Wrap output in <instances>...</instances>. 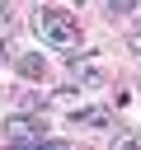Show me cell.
Masks as SVG:
<instances>
[{"mask_svg": "<svg viewBox=\"0 0 141 150\" xmlns=\"http://www.w3.org/2000/svg\"><path fill=\"white\" fill-rule=\"evenodd\" d=\"M103 9H108V14H113V19H118V14H132V9H136V0H108V5H103Z\"/></svg>", "mask_w": 141, "mask_h": 150, "instance_id": "obj_7", "label": "cell"}, {"mask_svg": "<svg viewBox=\"0 0 141 150\" xmlns=\"http://www.w3.org/2000/svg\"><path fill=\"white\" fill-rule=\"evenodd\" d=\"M0 56H14V47H9V38H0Z\"/></svg>", "mask_w": 141, "mask_h": 150, "instance_id": "obj_9", "label": "cell"}, {"mask_svg": "<svg viewBox=\"0 0 141 150\" xmlns=\"http://www.w3.org/2000/svg\"><path fill=\"white\" fill-rule=\"evenodd\" d=\"M47 108H70V112H75V108H80V94H75V89H56V94L47 98Z\"/></svg>", "mask_w": 141, "mask_h": 150, "instance_id": "obj_6", "label": "cell"}, {"mask_svg": "<svg viewBox=\"0 0 141 150\" xmlns=\"http://www.w3.org/2000/svg\"><path fill=\"white\" fill-rule=\"evenodd\" d=\"M66 80H70L75 89H80V84H89V89H94V84H103V70H99V66H94L89 56H85V61L75 56V61L66 66Z\"/></svg>", "mask_w": 141, "mask_h": 150, "instance_id": "obj_3", "label": "cell"}, {"mask_svg": "<svg viewBox=\"0 0 141 150\" xmlns=\"http://www.w3.org/2000/svg\"><path fill=\"white\" fill-rule=\"evenodd\" d=\"M33 33H38L52 52H66V56H70V52L80 47V38H85L80 23H75L66 9H52V5H38V9H33Z\"/></svg>", "mask_w": 141, "mask_h": 150, "instance_id": "obj_1", "label": "cell"}, {"mask_svg": "<svg viewBox=\"0 0 141 150\" xmlns=\"http://www.w3.org/2000/svg\"><path fill=\"white\" fill-rule=\"evenodd\" d=\"M5 141L9 145H42L47 141V112H14V117H5Z\"/></svg>", "mask_w": 141, "mask_h": 150, "instance_id": "obj_2", "label": "cell"}, {"mask_svg": "<svg viewBox=\"0 0 141 150\" xmlns=\"http://www.w3.org/2000/svg\"><path fill=\"white\" fill-rule=\"evenodd\" d=\"M70 122H80V127H113V112H108L103 103H80V108L70 112Z\"/></svg>", "mask_w": 141, "mask_h": 150, "instance_id": "obj_4", "label": "cell"}, {"mask_svg": "<svg viewBox=\"0 0 141 150\" xmlns=\"http://www.w3.org/2000/svg\"><path fill=\"white\" fill-rule=\"evenodd\" d=\"M14 70H19L24 80H42V75H47V61H42L38 52H24V56H14Z\"/></svg>", "mask_w": 141, "mask_h": 150, "instance_id": "obj_5", "label": "cell"}, {"mask_svg": "<svg viewBox=\"0 0 141 150\" xmlns=\"http://www.w3.org/2000/svg\"><path fill=\"white\" fill-rule=\"evenodd\" d=\"M127 47H132V56H141V28H136V33H127Z\"/></svg>", "mask_w": 141, "mask_h": 150, "instance_id": "obj_8", "label": "cell"}]
</instances>
